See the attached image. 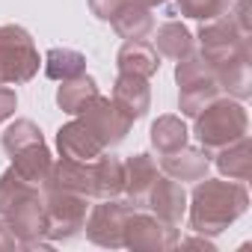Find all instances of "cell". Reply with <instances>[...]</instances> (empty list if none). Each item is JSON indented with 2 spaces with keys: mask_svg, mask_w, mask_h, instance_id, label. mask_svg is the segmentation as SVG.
Returning a JSON list of instances; mask_svg holds the SVG:
<instances>
[{
  "mask_svg": "<svg viewBox=\"0 0 252 252\" xmlns=\"http://www.w3.org/2000/svg\"><path fill=\"white\" fill-rule=\"evenodd\" d=\"M116 65L125 74H140V77H155L160 68V54L155 51V45H149L146 39L140 42H125L116 54Z\"/></svg>",
  "mask_w": 252,
  "mask_h": 252,
  "instance_id": "obj_18",
  "label": "cell"
},
{
  "mask_svg": "<svg viewBox=\"0 0 252 252\" xmlns=\"http://www.w3.org/2000/svg\"><path fill=\"white\" fill-rule=\"evenodd\" d=\"M146 208H152L155 217H160L163 222L178 228L184 214H187V193H184L181 181H175L169 175H158V181L146 199Z\"/></svg>",
  "mask_w": 252,
  "mask_h": 252,
  "instance_id": "obj_9",
  "label": "cell"
},
{
  "mask_svg": "<svg viewBox=\"0 0 252 252\" xmlns=\"http://www.w3.org/2000/svg\"><path fill=\"white\" fill-rule=\"evenodd\" d=\"M57 149H60V158H68V160H95L98 155H104V146L98 143V137L86 128L80 119L74 122H65L63 128L57 131Z\"/></svg>",
  "mask_w": 252,
  "mask_h": 252,
  "instance_id": "obj_10",
  "label": "cell"
},
{
  "mask_svg": "<svg viewBox=\"0 0 252 252\" xmlns=\"http://www.w3.org/2000/svg\"><path fill=\"white\" fill-rule=\"evenodd\" d=\"M42 199L48 214V240L57 243V240L77 237L89 214V199L71 190H57V187L42 190Z\"/></svg>",
  "mask_w": 252,
  "mask_h": 252,
  "instance_id": "obj_4",
  "label": "cell"
},
{
  "mask_svg": "<svg viewBox=\"0 0 252 252\" xmlns=\"http://www.w3.org/2000/svg\"><path fill=\"white\" fill-rule=\"evenodd\" d=\"M231 9L228 0H178V12L187 15V18H196V21H211V18H220Z\"/></svg>",
  "mask_w": 252,
  "mask_h": 252,
  "instance_id": "obj_28",
  "label": "cell"
},
{
  "mask_svg": "<svg viewBox=\"0 0 252 252\" xmlns=\"http://www.w3.org/2000/svg\"><path fill=\"white\" fill-rule=\"evenodd\" d=\"M39 143H45V137H42V131H39V125L30 122V119H15L9 128L3 131V137H0V146H3V152H6L9 158L18 155V152L27 149V146H39Z\"/></svg>",
  "mask_w": 252,
  "mask_h": 252,
  "instance_id": "obj_26",
  "label": "cell"
},
{
  "mask_svg": "<svg viewBox=\"0 0 252 252\" xmlns=\"http://www.w3.org/2000/svg\"><path fill=\"white\" fill-rule=\"evenodd\" d=\"M228 3H234V0H228Z\"/></svg>",
  "mask_w": 252,
  "mask_h": 252,
  "instance_id": "obj_34",
  "label": "cell"
},
{
  "mask_svg": "<svg viewBox=\"0 0 252 252\" xmlns=\"http://www.w3.org/2000/svg\"><path fill=\"white\" fill-rule=\"evenodd\" d=\"M15 107H18L15 92H12V89H6V86H0V125H3V122L15 113Z\"/></svg>",
  "mask_w": 252,
  "mask_h": 252,
  "instance_id": "obj_31",
  "label": "cell"
},
{
  "mask_svg": "<svg viewBox=\"0 0 252 252\" xmlns=\"http://www.w3.org/2000/svg\"><path fill=\"white\" fill-rule=\"evenodd\" d=\"M12 169H15L24 181H30L33 187L45 190V184H48V178H51V169H54V158H51V152H48L45 143L27 146V149H21L18 155H12Z\"/></svg>",
  "mask_w": 252,
  "mask_h": 252,
  "instance_id": "obj_17",
  "label": "cell"
},
{
  "mask_svg": "<svg viewBox=\"0 0 252 252\" xmlns=\"http://www.w3.org/2000/svg\"><path fill=\"white\" fill-rule=\"evenodd\" d=\"M122 163H125V190L122 193H128V199L137 208H146V199H149V193H152V187H155V181L160 175L158 160L152 155L140 152V155H131Z\"/></svg>",
  "mask_w": 252,
  "mask_h": 252,
  "instance_id": "obj_12",
  "label": "cell"
},
{
  "mask_svg": "<svg viewBox=\"0 0 252 252\" xmlns=\"http://www.w3.org/2000/svg\"><path fill=\"white\" fill-rule=\"evenodd\" d=\"M122 3H125V0H89V9H92V15H95V18L110 21V18L122 9Z\"/></svg>",
  "mask_w": 252,
  "mask_h": 252,
  "instance_id": "obj_29",
  "label": "cell"
},
{
  "mask_svg": "<svg viewBox=\"0 0 252 252\" xmlns=\"http://www.w3.org/2000/svg\"><path fill=\"white\" fill-rule=\"evenodd\" d=\"M113 30L125 39V42H140V39H149L155 33V15L149 6L137 3V0H125L122 9L110 18Z\"/></svg>",
  "mask_w": 252,
  "mask_h": 252,
  "instance_id": "obj_15",
  "label": "cell"
},
{
  "mask_svg": "<svg viewBox=\"0 0 252 252\" xmlns=\"http://www.w3.org/2000/svg\"><path fill=\"white\" fill-rule=\"evenodd\" d=\"M193 48H196V39H193V33L181 21H166L155 33V51L160 57H166V60H175L178 63V60L190 57Z\"/></svg>",
  "mask_w": 252,
  "mask_h": 252,
  "instance_id": "obj_19",
  "label": "cell"
},
{
  "mask_svg": "<svg viewBox=\"0 0 252 252\" xmlns=\"http://www.w3.org/2000/svg\"><path fill=\"white\" fill-rule=\"evenodd\" d=\"M95 166V199H113L125 190V163L116 155H98Z\"/></svg>",
  "mask_w": 252,
  "mask_h": 252,
  "instance_id": "obj_21",
  "label": "cell"
},
{
  "mask_svg": "<svg viewBox=\"0 0 252 252\" xmlns=\"http://www.w3.org/2000/svg\"><path fill=\"white\" fill-rule=\"evenodd\" d=\"M36 193H42L39 187H33L30 181H24L12 166L0 175V217H6L15 205H21L24 199H30V196H36Z\"/></svg>",
  "mask_w": 252,
  "mask_h": 252,
  "instance_id": "obj_25",
  "label": "cell"
},
{
  "mask_svg": "<svg viewBox=\"0 0 252 252\" xmlns=\"http://www.w3.org/2000/svg\"><path fill=\"white\" fill-rule=\"evenodd\" d=\"M217 169L234 181H249L252 178V146L249 137H240L234 143H228L225 149H220L217 158Z\"/></svg>",
  "mask_w": 252,
  "mask_h": 252,
  "instance_id": "obj_20",
  "label": "cell"
},
{
  "mask_svg": "<svg viewBox=\"0 0 252 252\" xmlns=\"http://www.w3.org/2000/svg\"><path fill=\"white\" fill-rule=\"evenodd\" d=\"M39 51L33 45V36L18 24L0 27V86H18L30 83L39 74Z\"/></svg>",
  "mask_w": 252,
  "mask_h": 252,
  "instance_id": "obj_3",
  "label": "cell"
},
{
  "mask_svg": "<svg viewBox=\"0 0 252 252\" xmlns=\"http://www.w3.org/2000/svg\"><path fill=\"white\" fill-rule=\"evenodd\" d=\"M95 95H98V83H95L92 77H86V74H77V77L60 83V89H57V104H60L63 113L77 116V113L86 107V101H92Z\"/></svg>",
  "mask_w": 252,
  "mask_h": 252,
  "instance_id": "obj_23",
  "label": "cell"
},
{
  "mask_svg": "<svg viewBox=\"0 0 252 252\" xmlns=\"http://www.w3.org/2000/svg\"><path fill=\"white\" fill-rule=\"evenodd\" d=\"M137 211V205L131 199H101L98 205H92V211L86 214V237L95 246L104 249H122L125 246V225H128L131 214Z\"/></svg>",
  "mask_w": 252,
  "mask_h": 252,
  "instance_id": "obj_5",
  "label": "cell"
},
{
  "mask_svg": "<svg viewBox=\"0 0 252 252\" xmlns=\"http://www.w3.org/2000/svg\"><path fill=\"white\" fill-rule=\"evenodd\" d=\"M77 119L98 137V143H101L104 149L119 146L125 137H128L131 125H134V119H131L128 113H125L113 98H104L101 92H98L92 101H86V107L77 113Z\"/></svg>",
  "mask_w": 252,
  "mask_h": 252,
  "instance_id": "obj_6",
  "label": "cell"
},
{
  "mask_svg": "<svg viewBox=\"0 0 252 252\" xmlns=\"http://www.w3.org/2000/svg\"><path fill=\"white\" fill-rule=\"evenodd\" d=\"M187 125L181 122V116H158V122L152 125V146L160 155L178 152L181 146H187Z\"/></svg>",
  "mask_w": 252,
  "mask_h": 252,
  "instance_id": "obj_24",
  "label": "cell"
},
{
  "mask_svg": "<svg viewBox=\"0 0 252 252\" xmlns=\"http://www.w3.org/2000/svg\"><path fill=\"white\" fill-rule=\"evenodd\" d=\"M42 65H45V74L57 83L71 80L77 74H86V57L80 51H71V48H51L45 54Z\"/></svg>",
  "mask_w": 252,
  "mask_h": 252,
  "instance_id": "obj_22",
  "label": "cell"
},
{
  "mask_svg": "<svg viewBox=\"0 0 252 252\" xmlns=\"http://www.w3.org/2000/svg\"><path fill=\"white\" fill-rule=\"evenodd\" d=\"M137 3H143V6H149V9H155V6H163V3H169V0H137Z\"/></svg>",
  "mask_w": 252,
  "mask_h": 252,
  "instance_id": "obj_33",
  "label": "cell"
},
{
  "mask_svg": "<svg viewBox=\"0 0 252 252\" xmlns=\"http://www.w3.org/2000/svg\"><path fill=\"white\" fill-rule=\"evenodd\" d=\"M249 116L240 101L231 98H214L199 116H196V137L205 152H220L228 143L246 137Z\"/></svg>",
  "mask_w": 252,
  "mask_h": 252,
  "instance_id": "obj_2",
  "label": "cell"
},
{
  "mask_svg": "<svg viewBox=\"0 0 252 252\" xmlns=\"http://www.w3.org/2000/svg\"><path fill=\"white\" fill-rule=\"evenodd\" d=\"M178 228L163 222L155 214H140L134 211L128 225H125V246L134 252H166L178 246Z\"/></svg>",
  "mask_w": 252,
  "mask_h": 252,
  "instance_id": "obj_8",
  "label": "cell"
},
{
  "mask_svg": "<svg viewBox=\"0 0 252 252\" xmlns=\"http://www.w3.org/2000/svg\"><path fill=\"white\" fill-rule=\"evenodd\" d=\"M217 68V83L220 89H225L228 95H234L237 101L249 98L252 95V54L249 51H240L237 57L214 65Z\"/></svg>",
  "mask_w": 252,
  "mask_h": 252,
  "instance_id": "obj_16",
  "label": "cell"
},
{
  "mask_svg": "<svg viewBox=\"0 0 252 252\" xmlns=\"http://www.w3.org/2000/svg\"><path fill=\"white\" fill-rule=\"evenodd\" d=\"M208 166H211L208 152L205 149H190V146H181L178 152H169L160 160V172L175 178V181H199V178L208 175Z\"/></svg>",
  "mask_w": 252,
  "mask_h": 252,
  "instance_id": "obj_14",
  "label": "cell"
},
{
  "mask_svg": "<svg viewBox=\"0 0 252 252\" xmlns=\"http://www.w3.org/2000/svg\"><path fill=\"white\" fill-rule=\"evenodd\" d=\"M181 246H199V249H205V252H214V243L211 240H205V234L202 237H190V240H178Z\"/></svg>",
  "mask_w": 252,
  "mask_h": 252,
  "instance_id": "obj_32",
  "label": "cell"
},
{
  "mask_svg": "<svg viewBox=\"0 0 252 252\" xmlns=\"http://www.w3.org/2000/svg\"><path fill=\"white\" fill-rule=\"evenodd\" d=\"M249 208V193L243 181H220V178H199L193 196H190V228L214 237L225 231L237 217H243Z\"/></svg>",
  "mask_w": 252,
  "mask_h": 252,
  "instance_id": "obj_1",
  "label": "cell"
},
{
  "mask_svg": "<svg viewBox=\"0 0 252 252\" xmlns=\"http://www.w3.org/2000/svg\"><path fill=\"white\" fill-rule=\"evenodd\" d=\"M48 187H57V190H71V193H80L86 199H95V166L92 160L83 163V160H68V158H60L54 160V169H51V178L45 184Z\"/></svg>",
  "mask_w": 252,
  "mask_h": 252,
  "instance_id": "obj_11",
  "label": "cell"
},
{
  "mask_svg": "<svg viewBox=\"0 0 252 252\" xmlns=\"http://www.w3.org/2000/svg\"><path fill=\"white\" fill-rule=\"evenodd\" d=\"M21 249V240L15 237V231L9 228V222L0 217V252H15Z\"/></svg>",
  "mask_w": 252,
  "mask_h": 252,
  "instance_id": "obj_30",
  "label": "cell"
},
{
  "mask_svg": "<svg viewBox=\"0 0 252 252\" xmlns=\"http://www.w3.org/2000/svg\"><path fill=\"white\" fill-rule=\"evenodd\" d=\"M199 45H202V57L211 65H220L231 57H237L240 51H249V33H243L237 27V21L225 12L220 18L202 21L199 27Z\"/></svg>",
  "mask_w": 252,
  "mask_h": 252,
  "instance_id": "obj_7",
  "label": "cell"
},
{
  "mask_svg": "<svg viewBox=\"0 0 252 252\" xmlns=\"http://www.w3.org/2000/svg\"><path fill=\"white\" fill-rule=\"evenodd\" d=\"M113 101L128 113L134 122L143 119L152 107V89H149V77L140 74H125L119 71L116 83H113Z\"/></svg>",
  "mask_w": 252,
  "mask_h": 252,
  "instance_id": "obj_13",
  "label": "cell"
},
{
  "mask_svg": "<svg viewBox=\"0 0 252 252\" xmlns=\"http://www.w3.org/2000/svg\"><path fill=\"white\" fill-rule=\"evenodd\" d=\"M220 83L217 80H208V83H193V86H181L178 92V107H181V116H190L196 119L214 98H220Z\"/></svg>",
  "mask_w": 252,
  "mask_h": 252,
  "instance_id": "obj_27",
  "label": "cell"
}]
</instances>
